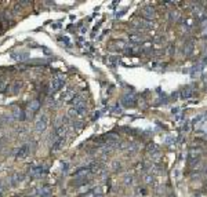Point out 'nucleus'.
I'll return each instance as SVG.
<instances>
[{"label": "nucleus", "mask_w": 207, "mask_h": 197, "mask_svg": "<svg viewBox=\"0 0 207 197\" xmlns=\"http://www.w3.org/2000/svg\"><path fill=\"white\" fill-rule=\"evenodd\" d=\"M37 194H39V197H49L50 196V189L44 186V187H42V189H39Z\"/></svg>", "instance_id": "obj_9"}, {"label": "nucleus", "mask_w": 207, "mask_h": 197, "mask_svg": "<svg viewBox=\"0 0 207 197\" xmlns=\"http://www.w3.org/2000/svg\"><path fill=\"white\" fill-rule=\"evenodd\" d=\"M46 128H47V116L43 114L42 117H39V119L36 120L35 130L37 131V133H43V131H46Z\"/></svg>", "instance_id": "obj_2"}, {"label": "nucleus", "mask_w": 207, "mask_h": 197, "mask_svg": "<svg viewBox=\"0 0 207 197\" xmlns=\"http://www.w3.org/2000/svg\"><path fill=\"white\" fill-rule=\"evenodd\" d=\"M29 155H30V145L29 143L22 145L20 149H17V152H15V157L17 158H25V157H28Z\"/></svg>", "instance_id": "obj_1"}, {"label": "nucleus", "mask_w": 207, "mask_h": 197, "mask_svg": "<svg viewBox=\"0 0 207 197\" xmlns=\"http://www.w3.org/2000/svg\"><path fill=\"white\" fill-rule=\"evenodd\" d=\"M69 98H71V92H65V94H62L61 95V99H64V101L69 99Z\"/></svg>", "instance_id": "obj_12"}, {"label": "nucleus", "mask_w": 207, "mask_h": 197, "mask_svg": "<svg viewBox=\"0 0 207 197\" xmlns=\"http://www.w3.org/2000/svg\"><path fill=\"white\" fill-rule=\"evenodd\" d=\"M39 108H40V101H37V99L32 101V102L28 105V109H29V112H32V113L37 112V110H39Z\"/></svg>", "instance_id": "obj_5"}, {"label": "nucleus", "mask_w": 207, "mask_h": 197, "mask_svg": "<svg viewBox=\"0 0 207 197\" xmlns=\"http://www.w3.org/2000/svg\"><path fill=\"white\" fill-rule=\"evenodd\" d=\"M13 58H15L17 61H25V59L29 58V54L28 52H20V54L13 52Z\"/></svg>", "instance_id": "obj_7"}, {"label": "nucleus", "mask_w": 207, "mask_h": 197, "mask_svg": "<svg viewBox=\"0 0 207 197\" xmlns=\"http://www.w3.org/2000/svg\"><path fill=\"white\" fill-rule=\"evenodd\" d=\"M4 88V81H0V91Z\"/></svg>", "instance_id": "obj_14"}, {"label": "nucleus", "mask_w": 207, "mask_h": 197, "mask_svg": "<svg viewBox=\"0 0 207 197\" xmlns=\"http://www.w3.org/2000/svg\"><path fill=\"white\" fill-rule=\"evenodd\" d=\"M13 117L15 120H25V113H24V110L20 109V108H14Z\"/></svg>", "instance_id": "obj_3"}, {"label": "nucleus", "mask_w": 207, "mask_h": 197, "mask_svg": "<svg viewBox=\"0 0 207 197\" xmlns=\"http://www.w3.org/2000/svg\"><path fill=\"white\" fill-rule=\"evenodd\" d=\"M62 145H64V139H59V141H57V142L54 143V146H53V150H54V152L59 150V149L62 148Z\"/></svg>", "instance_id": "obj_10"}, {"label": "nucleus", "mask_w": 207, "mask_h": 197, "mask_svg": "<svg viewBox=\"0 0 207 197\" xmlns=\"http://www.w3.org/2000/svg\"><path fill=\"white\" fill-rule=\"evenodd\" d=\"M21 88V83H18V81H17V83H14V87H13V92H17V91L20 90Z\"/></svg>", "instance_id": "obj_11"}, {"label": "nucleus", "mask_w": 207, "mask_h": 197, "mask_svg": "<svg viewBox=\"0 0 207 197\" xmlns=\"http://www.w3.org/2000/svg\"><path fill=\"white\" fill-rule=\"evenodd\" d=\"M43 172H44V168L40 167V165H39V167H35V168H32V170H30V175H32V177H40Z\"/></svg>", "instance_id": "obj_8"}, {"label": "nucleus", "mask_w": 207, "mask_h": 197, "mask_svg": "<svg viewBox=\"0 0 207 197\" xmlns=\"http://www.w3.org/2000/svg\"><path fill=\"white\" fill-rule=\"evenodd\" d=\"M24 179V174H13V177L10 178V182H11V185H17V183H20L21 181Z\"/></svg>", "instance_id": "obj_6"}, {"label": "nucleus", "mask_w": 207, "mask_h": 197, "mask_svg": "<svg viewBox=\"0 0 207 197\" xmlns=\"http://www.w3.org/2000/svg\"><path fill=\"white\" fill-rule=\"evenodd\" d=\"M3 193H4V187H3V185L0 183V197H3Z\"/></svg>", "instance_id": "obj_13"}, {"label": "nucleus", "mask_w": 207, "mask_h": 197, "mask_svg": "<svg viewBox=\"0 0 207 197\" xmlns=\"http://www.w3.org/2000/svg\"><path fill=\"white\" fill-rule=\"evenodd\" d=\"M62 84H64V81H62L61 79H59V77H55L54 80L51 81V90H53V91L59 90V88L62 87Z\"/></svg>", "instance_id": "obj_4"}]
</instances>
